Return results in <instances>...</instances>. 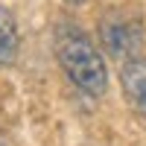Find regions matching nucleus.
<instances>
[{
    "instance_id": "obj_4",
    "label": "nucleus",
    "mask_w": 146,
    "mask_h": 146,
    "mask_svg": "<svg viewBox=\"0 0 146 146\" xmlns=\"http://www.w3.org/2000/svg\"><path fill=\"white\" fill-rule=\"evenodd\" d=\"M18 44H21V35H18V23L15 15L0 6V67H9L18 56Z\"/></svg>"
},
{
    "instance_id": "obj_1",
    "label": "nucleus",
    "mask_w": 146,
    "mask_h": 146,
    "mask_svg": "<svg viewBox=\"0 0 146 146\" xmlns=\"http://www.w3.org/2000/svg\"><path fill=\"white\" fill-rule=\"evenodd\" d=\"M56 58L62 64L64 76L88 96H102L108 91V67L96 44L88 38V32L76 27L73 21H62L53 35Z\"/></svg>"
},
{
    "instance_id": "obj_5",
    "label": "nucleus",
    "mask_w": 146,
    "mask_h": 146,
    "mask_svg": "<svg viewBox=\"0 0 146 146\" xmlns=\"http://www.w3.org/2000/svg\"><path fill=\"white\" fill-rule=\"evenodd\" d=\"M64 3H70V6H82L85 0H64Z\"/></svg>"
},
{
    "instance_id": "obj_3",
    "label": "nucleus",
    "mask_w": 146,
    "mask_h": 146,
    "mask_svg": "<svg viewBox=\"0 0 146 146\" xmlns=\"http://www.w3.org/2000/svg\"><path fill=\"white\" fill-rule=\"evenodd\" d=\"M120 88L126 100L146 114V56H135L120 67Z\"/></svg>"
},
{
    "instance_id": "obj_2",
    "label": "nucleus",
    "mask_w": 146,
    "mask_h": 146,
    "mask_svg": "<svg viewBox=\"0 0 146 146\" xmlns=\"http://www.w3.org/2000/svg\"><path fill=\"white\" fill-rule=\"evenodd\" d=\"M100 41L114 58H135L143 47V21L135 9H108L100 18Z\"/></svg>"
}]
</instances>
